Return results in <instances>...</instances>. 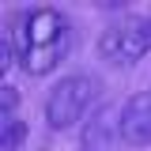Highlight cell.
Segmentation results:
<instances>
[{
	"instance_id": "6da1fadb",
	"label": "cell",
	"mask_w": 151,
	"mask_h": 151,
	"mask_svg": "<svg viewBox=\"0 0 151 151\" xmlns=\"http://www.w3.org/2000/svg\"><path fill=\"white\" fill-rule=\"evenodd\" d=\"M8 38L15 45V57L23 64V72L45 76L68 57V49L76 42V30L57 8H27V12L15 15Z\"/></svg>"
},
{
	"instance_id": "7a4b0ae2",
	"label": "cell",
	"mask_w": 151,
	"mask_h": 151,
	"mask_svg": "<svg viewBox=\"0 0 151 151\" xmlns=\"http://www.w3.org/2000/svg\"><path fill=\"white\" fill-rule=\"evenodd\" d=\"M98 94H102V83L91 72L64 76L53 91H49V98H45V121L53 129H72L76 121L98 102Z\"/></svg>"
},
{
	"instance_id": "3957f363",
	"label": "cell",
	"mask_w": 151,
	"mask_h": 151,
	"mask_svg": "<svg viewBox=\"0 0 151 151\" xmlns=\"http://www.w3.org/2000/svg\"><path fill=\"white\" fill-rule=\"evenodd\" d=\"M151 49V23L144 15H125L98 34V57L106 64L129 68Z\"/></svg>"
},
{
	"instance_id": "277c9868",
	"label": "cell",
	"mask_w": 151,
	"mask_h": 151,
	"mask_svg": "<svg viewBox=\"0 0 151 151\" xmlns=\"http://www.w3.org/2000/svg\"><path fill=\"white\" fill-rule=\"evenodd\" d=\"M121 140L132 147H147L151 144V91L132 94L121 106Z\"/></svg>"
},
{
	"instance_id": "5b68a950",
	"label": "cell",
	"mask_w": 151,
	"mask_h": 151,
	"mask_svg": "<svg viewBox=\"0 0 151 151\" xmlns=\"http://www.w3.org/2000/svg\"><path fill=\"white\" fill-rule=\"evenodd\" d=\"M83 147L87 151H117V140H113V129H110V117L98 113L91 121V129L83 136Z\"/></svg>"
},
{
	"instance_id": "8992f818",
	"label": "cell",
	"mask_w": 151,
	"mask_h": 151,
	"mask_svg": "<svg viewBox=\"0 0 151 151\" xmlns=\"http://www.w3.org/2000/svg\"><path fill=\"white\" fill-rule=\"evenodd\" d=\"M23 136H27V125L23 121H8L4 125V151H19L23 147Z\"/></svg>"
},
{
	"instance_id": "52a82bcc",
	"label": "cell",
	"mask_w": 151,
	"mask_h": 151,
	"mask_svg": "<svg viewBox=\"0 0 151 151\" xmlns=\"http://www.w3.org/2000/svg\"><path fill=\"white\" fill-rule=\"evenodd\" d=\"M15 106H19V91H12V87H0V113H4V125L12 121Z\"/></svg>"
},
{
	"instance_id": "ba28073f",
	"label": "cell",
	"mask_w": 151,
	"mask_h": 151,
	"mask_svg": "<svg viewBox=\"0 0 151 151\" xmlns=\"http://www.w3.org/2000/svg\"><path fill=\"white\" fill-rule=\"evenodd\" d=\"M0 64L12 68V38H8V34H4V42H0Z\"/></svg>"
}]
</instances>
